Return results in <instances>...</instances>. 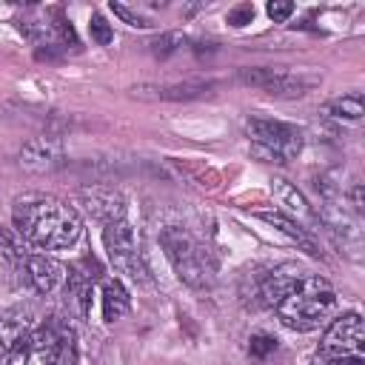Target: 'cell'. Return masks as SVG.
<instances>
[{
  "mask_svg": "<svg viewBox=\"0 0 365 365\" xmlns=\"http://www.w3.org/2000/svg\"><path fill=\"white\" fill-rule=\"evenodd\" d=\"M63 354V339L54 325H40L29 331L9 354V365H57Z\"/></svg>",
  "mask_w": 365,
  "mask_h": 365,
  "instance_id": "52a82bcc",
  "label": "cell"
},
{
  "mask_svg": "<svg viewBox=\"0 0 365 365\" xmlns=\"http://www.w3.org/2000/svg\"><path fill=\"white\" fill-rule=\"evenodd\" d=\"M257 217L262 220V222H268V225H274L277 231H282L291 242H297L302 251H308L311 257H319V245H317V240L311 237V231L305 228V225H299V222H294L291 217H285L282 211H257Z\"/></svg>",
  "mask_w": 365,
  "mask_h": 365,
  "instance_id": "5bb4252c",
  "label": "cell"
},
{
  "mask_svg": "<svg viewBox=\"0 0 365 365\" xmlns=\"http://www.w3.org/2000/svg\"><path fill=\"white\" fill-rule=\"evenodd\" d=\"M29 331V317L20 308H3L0 311V342L11 351Z\"/></svg>",
  "mask_w": 365,
  "mask_h": 365,
  "instance_id": "ac0fdd59",
  "label": "cell"
},
{
  "mask_svg": "<svg viewBox=\"0 0 365 365\" xmlns=\"http://www.w3.org/2000/svg\"><path fill=\"white\" fill-rule=\"evenodd\" d=\"M111 11L120 17V20H125L128 26H134V29H148L151 23L143 17V14H137V11H131L128 6H123V3H111Z\"/></svg>",
  "mask_w": 365,
  "mask_h": 365,
  "instance_id": "cb8c5ba5",
  "label": "cell"
},
{
  "mask_svg": "<svg viewBox=\"0 0 365 365\" xmlns=\"http://www.w3.org/2000/svg\"><path fill=\"white\" fill-rule=\"evenodd\" d=\"M31 291H37V294H51L60 282H63V277H66V268L54 259V257H46V254H29L23 262H20V268L14 271Z\"/></svg>",
  "mask_w": 365,
  "mask_h": 365,
  "instance_id": "30bf717a",
  "label": "cell"
},
{
  "mask_svg": "<svg viewBox=\"0 0 365 365\" xmlns=\"http://www.w3.org/2000/svg\"><path fill=\"white\" fill-rule=\"evenodd\" d=\"M237 80L245 83V86H254V88H259L271 97H302L317 86L314 77L277 71V68H240Z\"/></svg>",
  "mask_w": 365,
  "mask_h": 365,
  "instance_id": "ba28073f",
  "label": "cell"
},
{
  "mask_svg": "<svg viewBox=\"0 0 365 365\" xmlns=\"http://www.w3.org/2000/svg\"><path fill=\"white\" fill-rule=\"evenodd\" d=\"M274 351H277V339H274V336H268V334H254V336H251V345H248L251 359L262 362V359H268Z\"/></svg>",
  "mask_w": 365,
  "mask_h": 365,
  "instance_id": "44dd1931",
  "label": "cell"
},
{
  "mask_svg": "<svg viewBox=\"0 0 365 365\" xmlns=\"http://www.w3.org/2000/svg\"><path fill=\"white\" fill-rule=\"evenodd\" d=\"M254 20V6L251 3H242V6H234L231 11H228V23L231 26H245V23H251Z\"/></svg>",
  "mask_w": 365,
  "mask_h": 365,
  "instance_id": "484cf974",
  "label": "cell"
},
{
  "mask_svg": "<svg viewBox=\"0 0 365 365\" xmlns=\"http://www.w3.org/2000/svg\"><path fill=\"white\" fill-rule=\"evenodd\" d=\"M103 242H106V254L111 259V265L131 277L134 282H145L148 279V271L137 254V242H134V231L125 220H114V222H106L103 228Z\"/></svg>",
  "mask_w": 365,
  "mask_h": 365,
  "instance_id": "8992f818",
  "label": "cell"
},
{
  "mask_svg": "<svg viewBox=\"0 0 365 365\" xmlns=\"http://www.w3.org/2000/svg\"><path fill=\"white\" fill-rule=\"evenodd\" d=\"M182 43H185L182 34H177V31H165V34H160V37L151 43V51H154L157 57H168V54H174Z\"/></svg>",
  "mask_w": 365,
  "mask_h": 365,
  "instance_id": "7402d4cb",
  "label": "cell"
},
{
  "mask_svg": "<svg viewBox=\"0 0 365 365\" xmlns=\"http://www.w3.org/2000/svg\"><path fill=\"white\" fill-rule=\"evenodd\" d=\"M6 354H9V348H6V345H3V342H0V359H3V356H6Z\"/></svg>",
  "mask_w": 365,
  "mask_h": 365,
  "instance_id": "83f0119b",
  "label": "cell"
},
{
  "mask_svg": "<svg viewBox=\"0 0 365 365\" xmlns=\"http://www.w3.org/2000/svg\"><path fill=\"white\" fill-rule=\"evenodd\" d=\"M29 254H31V248L26 245V240H23L14 228L0 225V259H3L11 271H17L20 262H23Z\"/></svg>",
  "mask_w": 365,
  "mask_h": 365,
  "instance_id": "e0dca14e",
  "label": "cell"
},
{
  "mask_svg": "<svg viewBox=\"0 0 365 365\" xmlns=\"http://www.w3.org/2000/svg\"><path fill=\"white\" fill-rule=\"evenodd\" d=\"M14 231L40 248L57 251V248H71L80 234H83V220L80 214L57 200V197H46V194H26L14 202Z\"/></svg>",
  "mask_w": 365,
  "mask_h": 365,
  "instance_id": "6da1fadb",
  "label": "cell"
},
{
  "mask_svg": "<svg viewBox=\"0 0 365 365\" xmlns=\"http://www.w3.org/2000/svg\"><path fill=\"white\" fill-rule=\"evenodd\" d=\"M265 11H268V17H271L274 23H285V20L294 14V3H288V0H271V3L265 6Z\"/></svg>",
  "mask_w": 365,
  "mask_h": 365,
  "instance_id": "d4e9b609",
  "label": "cell"
},
{
  "mask_svg": "<svg viewBox=\"0 0 365 365\" xmlns=\"http://www.w3.org/2000/svg\"><path fill=\"white\" fill-rule=\"evenodd\" d=\"M351 205H354V211H356V214L362 211V185H359V182L351 188Z\"/></svg>",
  "mask_w": 365,
  "mask_h": 365,
  "instance_id": "4316f807",
  "label": "cell"
},
{
  "mask_svg": "<svg viewBox=\"0 0 365 365\" xmlns=\"http://www.w3.org/2000/svg\"><path fill=\"white\" fill-rule=\"evenodd\" d=\"M83 200L88 205V211L94 217H100L103 222H114V220H123L125 214V205H123V197L108 191V188H91V191H83Z\"/></svg>",
  "mask_w": 365,
  "mask_h": 365,
  "instance_id": "9a60e30c",
  "label": "cell"
},
{
  "mask_svg": "<svg viewBox=\"0 0 365 365\" xmlns=\"http://www.w3.org/2000/svg\"><path fill=\"white\" fill-rule=\"evenodd\" d=\"M271 194H274V200L282 205L285 217H291L294 222L302 225V220H305V222H317V220H319V214H314V208L308 205V200H305V197L297 191V185H291L288 180L277 177V180L271 182Z\"/></svg>",
  "mask_w": 365,
  "mask_h": 365,
  "instance_id": "7c38bea8",
  "label": "cell"
},
{
  "mask_svg": "<svg viewBox=\"0 0 365 365\" xmlns=\"http://www.w3.org/2000/svg\"><path fill=\"white\" fill-rule=\"evenodd\" d=\"M48 17H51V31H54L57 43H63V46H77V31H74L71 20L63 14V9H60V6L48 9Z\"/></svg>",
  "mask_w": 365,
  "mask_h": 365,
  "instance_id": "ffe728a7",
  "label": "cell"
},
{
  "mask_svg": "<svg viewBox=\"0 0 365 365\" xmlns=\"http://www.w3.org/2000/svg\"><path fill=\"white\" fill-rule=\"evenodd\" d=\"M17 163L20 168L31 171V174H48V171H57L63 168L68 160H66V151H63V140L54 137V134H40L34 140H29L20 154H17Z\"/></svg>",
  "mask_w": 365,
  "mask_h": 365,
  "instance_id": "9c48e42d",
  "label": "cell"
},
{
  "mask_svg": "<svg viewBox=\"0 0 365 365\" xmlns=\"http://www.w3.org/2000/svg\"><path fill=\"white\" fill-rule=\"evenodd\" d=\"M88 31H91V40H94L97 46H108V43L114 40V31H111V26L106 23L103 14H91V20H88Z\"/></svg>",
  "mask_w": 365,
  "mask_h": 365,
  "instance_id": "603a6c76",
  "label": "cell"
},
{
  "mask_svg": "<svg viewBox=\"0 0 365 365\" xmlns=\"http://www.w3.org/2000/svg\"><path fill=\"white\" fill-rule=\"evenodd\" d=\"M277 317L294 328V331H314L319 328L336 308V294L334 285L325 277L305 274L291 294H285L277 305Z\"/></svg>",
  "mask_w": 365,
  "mask_h": 365,
  "instance_id": "7a4b0ae2",
  "label": "cell"
},
{
  "mask_svg": "<svg viewBox=\"0 0 365 365\" xmlns=\"http://www.w3.org/2000/svg\"><path fill=\"white\" fill-rule=\"evenodd\" d=\"M311 365H365V325L359 314L334 319Z\"/></svg>",
  "mask_w": 365,
  "mask_h": 365,
  "instance_id": "277c9868",
  "label": "cell"
},
{
  "mask_svg": "<svg viewBox=\"0 0 365 365\" xmlns=\"http://www.w3.org/2000/svg\"><path fill=\"white\" fill-rule=\"evenodd\" d=\"M128 308H131V297H128L125 285L117 282V279L106 282L103 285V319L106 322H117V319H123L128 314Z\"/></svg>",
  "mask_w": 365,
  "mask_h": 365,
  "instance_id": "2e32d148",
  "label": "cell"
},
{
  "mask_svg": "<svg viewBox=\"0 0 365 365\" xmlns=\"http://www.w3.org/2000/svg\"><path fill=\"white\" fill-rule=\"evenodd\" d=\"M160 245L171 262V268L177 271V277L191 285V288H208L214 282V262L208 257V251L180 225H165L160 231Z\"/></svg>",
  "mask_w": 365,
  "mask_h": 365,
  "instance_id": "3957f363",
  "label": "cell"
},
{
  "mask_svg": "<svg viewBox=\"0 0 365 365\" xmlns=\"http://www.w3.org/2000/svg\"><path fill=\"white\" fill-rule=\"evenodd\" d=\"M245 131L254 143V154L265 157V163H288L302 151V131L291 123L254 117L245 123Z\"/></svg>",
  "mask_w": 365,
  "mask_h": 365,
  "instance_id": "5b68a950",
  "label": "cell"
},
{
  "mask_svg": "<svg viewBox=\"0 0 365 365\" xmlns=\"http://www.w3.org/2000/svg\"><path fill=\"white\" fill-rule=\"evenodd\" d=\"M211 83L205 80H185V83H163V86H134L137 97H154V100H197L202 94H208Z\"/></svg>",
  "mask_w": 365,
  "mask_h": 365,
  "instance_id": "4fadbf2b",
  "label": "cell"
},
{
  "mask_svg": "<svg viewBox=\"0 0 365 365\" xmlns=\"http://www.w3.org/2000/svg\"><path fill=\"white\" fill-rule=\"evenodd\" d=\"M322 111H325L328 117H334V120H351V123H356V120L362 117V111H365V106H362V94L354 91V94L336 97V100L325 103Z\"/></svg>",
  "mask_w": 365,
  "mask_h": 365,
  "instance_id": "d6986e66",
  "label": "cell"
},
{
  "mask_svg": "<svg viewBox=\"0 0 365 365\" xmlns=\"http://www.w3.org/2000/svg\"><path fill=\"white\" fill-rule=\"evenodd\" d=\"M305 274H308L305 268H299V265H294V262H282V265H277L274 271H268V274L262 277V282H259V297L274 308L285 294L294 291V285H297Z\"/></svg>",
  "mask_w": 365,
  "mask_h": 365,
  "instance_id": "8fae6325",
  "label": "cell"
}]
</instances>
